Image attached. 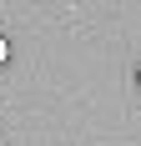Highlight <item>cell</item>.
<instances>
[{"label":"cell","instance_id":"1","mask_svg":"<svg viewBox=\"0 0 141 146\" xmlns=\"http://www.w3.org/2000/svg\"><path fill=\"white\" fill-rule=\"evenodd\" d=\"M0 66H5V35H0Z\"/></svg>","mask_w":141,"mask_h":146}]
</instances>
